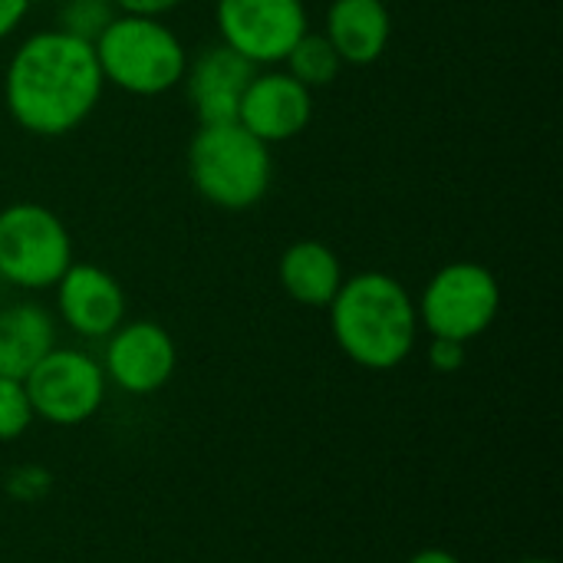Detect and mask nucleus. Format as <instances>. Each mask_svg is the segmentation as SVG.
Instances as JSON below:
<instances>
[{"label": "nucleus", "instance_id": "1", "mask_svg": "<svg viewBox=\"0 0 563 563\" xmlns=\"http://www.w3.org/2000/svg\"><path fill=\"white\" fill-rule=\"evenodd\" d=\"M102 69L92 43L63 30L26 36L7 63V112L10 119L43 139L73 132L89 119L102 96Z\"/></svg>", "mask_w": 563, "mask_h": 563}, {"label": "nucleus", "instance_id": "2", "mask_svg": "<svg viewBox=\"0 0 563 563\" xmlns=\"http://www.w3.org/2000/svg\"><path fill=\"white\" fill-rule=\"evenodd\" d=\"M327 310L343 356L373 373L402 366L422 330L409 290L379 271H363L343 280Z\"/></svg>", "mask_w": 563, "mask_h": 563}, {"label": "nucleus", "instance_id": "3", "mask_svg": "<svg viewBox=\"0 0 563 563\" xmlns=\"http://www.w3.org/2000/svg\"><path fill=\"white\" fill-rule=\"evenodd\" d=\"M188 175L208 205L221 211H247L271 188V145L251 135L241 122L198 125L188 145Z\"/></svg>", "mask_w": 563, "mask_h": 563}, {"label": "nucleus", "instance_id": "4", "mask_svg": "<svg viewBox=\"0 0 563 563\" xmlns=\"http://www.w3.org/2000/svg\"><path fill=\"white\" fill-rule=\"evenodd\" d=\"M102 79L129 96H162L185 79L188 53L162 16L119 13L92 43Z\"/></svg>", "mask_w": 563, "mask_h": 563}, {"label": "nucleus", "instance_id": "5", "mask_svg": "<svg viewBox=\"0 0 563 563\" xmlns=\"http://www.w3.org/2000/svg\"><path fill=\"white\" fill-rule=\"evenodd\" d=\"M416 310L419 327H426L429 336L472 343L495 323L501 310V287L485 264L452 261L432 274Z\"/></svg>", "mask_w": 563, "mask_h": 563}, {"label": "nucleus", "instance_id": "6", "mask_svg": "<svg viewBox=\"0 0 563 563\" xmlns=\"http://www.w3.org/2000/svg\"><path fill=\"white\" fill-rule=\"evenodd\" d=\"M73 264L66 224L43 205L20 201L0 211V277L23 290H46Z\"/></svg>", "mask_w": 563, "mask_h": 563}, {"label": "nucleus", "instance_id": "7", "mask_svg": "<svg viewBox=\"0 0 563 563\" xmlns=\"http://www.w3.org/2000/svg\"><path fill=\"white\" fill-rule=\"evenodd\" d=\"M33 416L59 426V429H73L89 422L106 399V373L102 363L92 360L82 350H69V346H53L23 379Z\"/></svg>", "mask_w": 563, "mask_h": 563}, {"label": "nucleus", "instance_id": "8", "mask_svg": "<svg viewBox=\"0 0 563 563\" xmlns=\"http://www.w3.org/2000/svg\"><path fill=\"white\" fill-rule=\"evenodd\" d=\"M221 43L254 66L284 63L290 46L310 30L303 0H218Z\"/></svg>", "mask_w": 563, "mask_h": 563}, {"label": "nucleus", "instance_id": "9", "mask_svg": "<svg viewBox=\"0 0 563 563\" xmlns=\"http://www.w3.org/2000/svg\"><path fill=\"white\" fill-rule=\"evenodd\" d=\"M178 366V350L172 333L155 320L119 323L106 336L102 373L129 396H152L168 386Z\"/></svg>", "mask_w": 563, "mask_h": 563}, {"label": "nucleus", "instance_id": "10", "mask_svg": "<svg viewBox=\"0 0 563 563\" xmlns=\"http://www.w3.org/2000/svg\"><path fill=\"white\" fill-rule=\"evenodd\" d=\"M310 115L313 92L300 86L287 69H257L238 106V122L267 145L297 139L310 125Z\"/></svg>", "mask_w": 563, "mask_h": 563}, {"label": "nucleus", "instance_id": "11", "mask_svg": "<svg viewBox=\"0 0 563 563\" xmlns=\"http://www.w3.org/2000/svg\"><path fill=\"white\" fill-rule=\"evenodd\" d=\"M56 307L63 323L82 340H106L125 320V294L99 264H69L56 280Z\"/></svg>", "mask_w": 563, "mask_h": 563}, {"label": "nucleus", "instance_id": "12", "mask_svg": "<svg viewBox=\"0 0 563 563\" xmlns=\"http://www.w3.org/2000/svg\"><path fill=\"white\" fill-rule=\"evenodd\" d=\"M261 66L247 63L241 53H234L231 46H224L221 40L214 46H205L195 63H188L185 69V89L188 99L198 112L201 125L211 122H238V106L241 96L247 89V82L254 79Z\"/></svg>", "mask_w": 563, "mask_h": 563}, {"label": "nucleus", "instance_id": "13", "mask_svg": "<svg viewBox=\"0 0 563 563\" xmlns=\"http://www.w3.org/2000/svg\"><path fill=\"white\" fill-rule=\"evenodd\" d=\"M323 36L343 66H369L389 46L393 16L383 0H330Z\"/></svg>", "mask_w": 563, "mask_h": 563}, {"label": "nucleus", "instance_id": "14", "mask_svg": "<svg viewBox=\"0 0 563 563\" xmlns=\"http://www.w3.org/2000/svg\"><path fill=\"white\" fill-rule=\"evenodd\" d=\"M277 277L294 303L313 310L330 307L340 284L346 280L340 257L323 241H294L277 264Z\"/></svg>", "mask_w": 563, "mask_h": 563}, {"label": "nucleus", "instance_id": "15", "mask_svg": "<svg viewBox=\"0 0 563 563\" xmlns=\"http://www.w3.org/2000/svg\"><path fill=\"white\" fill-rule=\"evenodd\" d=\"M53 346L56 323L40 303H13L0 310V376L26 379Z\"/></svg>", "mask_w": 563, "mask_h": 563}, {"label": "nucleus", "instance_id": "16", "mask_svg": "<svg viewBox=\"0 0 563 563\" xmlns=\"http://www.w3.org/2000/svg\"><path fill=\"white\" fill-rule=\"evenodd\" d=\"M284 63H287V73L300 86H307L310 92L320 89V86H330L340 76V69H343V63H340L336 49L330 46V40L323 33H313V30H307L290 46V53L284 56Z\"/></svg>", "mask_w": 563, "mask_h": 563}, {"label": "nucleus", "instance_id": "17", "mask_svg": "<svg viewBox=\"0 0 563 563\" xmlns=\"http://www.w3.org/2000/svg\"><path fill=\"white\" fill-rule=\"evenodd\" d=\"M115 16H119V10L112 0H66L59 7L56 30H63L76 40L96 43Z\"/></svg>", "mask_w": 563, "mask_h": 563}, {"label": "nucleus", "instance_id": "18", "mask_svg": "<svg viewBox=\"0 0 563 563\" xmlns=\"http://www.w3.org/2000/svg\"><path fill=\"white\" fill-rule=\"evenodd\" d=\"M33 406L26 396L23 379H7L0 376V442L20 439L33 426Z\"/></svg>", "mask_w": 563, "mask_h": 563}, {"label": "nucleus", "instance_id": "19", "mask_svg": "<svg viewBox=\"0 0 563 563\" xmlns=\"http://www.w3.org/2000/svg\"><path fill=\"white\" fill-rule=\"evenodd\" d=\"M3 488H7V495H10L13 501L30 505V501H40V498L49 495L53 475H49L43 465H20V468H13V472L7 475Z\"/></svg>", "mask_w": 563, "mask_h": 563}, {"label": "nucleus", "instance_id": "20", "mask_svg": "<svg viewBox=\"0 0 563 563\" xmlns=\"http://www.w3.org/2000/svg\"><path fill=\"white\" fill-rule=\"evenodd\" d=\"M429 366L435 373H459L465 366V343L445 340V336H432V343H429Z\"/></svg>", "mask_w": 563, "mask_h": 563}, {"label": "nucleus", "instance_id": "21", "mask_svg": "<svg viewBox=\"0 0 563 563\" xmlns=\"http://www.w3.org/2000/svg\"><path fill=\"white\" fill-rule=\"evenodd\" d=\"M119 13H135V16H162L175 10L181 0H112Z\"/></svg>", "mask_w": 563, "mask_h": 563}, {"label": "nucleus", "instance_id": "22", "mask_svg": "<svg viewBox=\"0 0 563 563\" xmlns=\"http://www.w3.org/2000/svg\"><path fill=\"white\" fill-rule=\"evenodd\" d=\"M26 10H30V0H0V40L20 26Z\"/></svg>", "mask_w": 563, "mask_h": 563}, {"label": "nucleus", "instance_id": "23", "mask_svg": "<svg viewBox=\"0 0 563 563\" xmlns=\"http://www.w3.org/2000/svg\"><path fill=\"white\" fill-rule=\"evenodd\" d=\"M406 563H462L452 551H445V548H426V551H419V554H412Z\"/></svg>", "mask_w": 563, "mask_h": 563}, {"label": "nucleus", "instance_id": "24", "mask_svg": "<svg viewBox=\"0 0 563 563\" xmlns=\"http://www.w3.org/2000/svg\"><path fill=\"white\" fill-rule=\"evenodd\" d=\"M518 563H554V561H544V558H531V561H518Z\"/></svg>", "mask_w": 563, "mask_h": 563}]
</instances>
